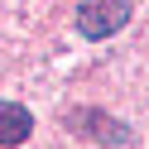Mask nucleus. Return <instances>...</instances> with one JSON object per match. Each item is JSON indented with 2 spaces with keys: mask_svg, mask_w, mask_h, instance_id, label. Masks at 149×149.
Segmentation results:
<instances>
[{
  "mask_svg": "<svg viewBox=\"0 0 149 149\" xmlns=\"http://www.w3.org/2000/svg\"><path fill=\"white\" fill-rule=\"evenodd\" d=\"M130 19V0H82L77 5V34L82 39H111Z\"/></svg>",
  "mask_w": 149,
  "mask_h": 149,
  "instance_id": "f257e3e1",
  "label": "nucleus"
},
{
  "mask_svg": "<svg viewBox=\"0 0 149 149\" xmlns=\"http://www.w3.org/2000/svg\"><path fill=\"white\" fill-rule=\"evenodd\" d=\"M34 130V116L19 106V101H0V144L10 149V144H24Z\"/></svg>",
  "mask_w": 149,
  "mask_h": 149,
  "instance_id": "f03ea898",
  "label": "nucleus"
}]
</instances>
